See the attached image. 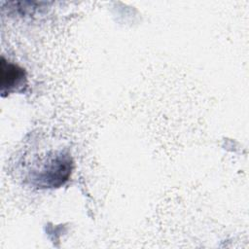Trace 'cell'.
<instances>
[{"mask_svg": "<svg viewBox=\"0 0 249 249\" xmlns=\"http://www.w3.org/2000/svg\"><path fill=\"white\" fill-rule=\"evenodd\" d=\"M19 171L24 182L36 189H52L64 185L73 169V159L62 147L31 150L22 156Z\"/></svg>", "mask_w": 249, "mask_h": 249, "instance_id": "6da1fadb", "label": "cell"}, {"mask_svg": "<svg viewBox=\"0 0 249 249\" xmlns=\"http://www.w3.org/2000/svg\"><path fill=\"white\" fill-rule=\"evenodd\" d=\"M2 96L11 92L19 91L27 85L26 72L23 68L12 62H7L2 56L1 58V76H0Z\"/></svg>", "mask_w": 249, "mask_h": 249, "instance_id": "7a4b0ae2", "label": "cell"}]
</instances>
